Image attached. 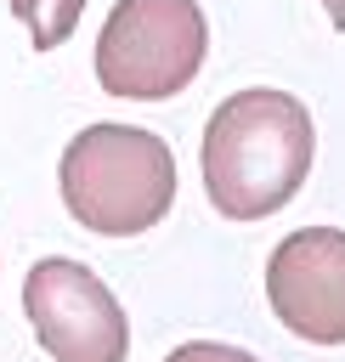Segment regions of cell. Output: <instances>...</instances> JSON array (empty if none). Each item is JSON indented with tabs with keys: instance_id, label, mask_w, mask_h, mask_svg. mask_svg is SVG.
I'll return each mask as SVG.
<instances>
[{
	"instance_id": "obj_7",
	"label": "cell",
	"mask_w": 345,
	"mask_h": 362,
	"mask_svg": "<svg viewBox=\"0 0 345 362\" xmlns=\"http://www.w3.org/2000/svg\"><path fill=\"white\" fill-rule=\"evenodd\" d=\"M164 362H260V356H249L238 345H221V339H192V345H175Z\"/></svg>"
},
{
	"instance_id": "obj_2",
	"label": "cell",
	"mask_w": 345,
	"mask_h": 362,
	"mask_svg": "<svg viewBox=\"0 0 345 362\" xmlns=\"http://www.w3.org/2000/svg\"><path fill=\"white\" fill-rule=\"evenodd\" d=\"M62 204L85 232L136 238L175 204V153L136 124H85L57 164Z\"/></svg>"
},
{
	"instance_id": "obj_5",
	"label": "cell",
	"mask_w": 345,
	"mask_h": 362,
	"mask_svg": "<svg viewBox=\"0 0 345 362\" xmlns=\"http://www.w3.org/2000/svg\"><path fill=\"white\" fill-rule=\"evenodd\" d=\"M266 300L288 334L311 345H345V232L300 226L266 260Z\"/></svg>"
},
{
	"instance_id": "obj_3",
	"label": "cell",
	"mask_w": 345,
	"mask_h": 362,
	"mask_svg": "<svg viewBox=\"0 0 345 362\" xmlns=\"http://www.w3.org/2000/svg\"><path fill=\"white\" fill-rule=\"evenodd\" d=\"M209 51L198 0H119L96 40V79L119 102L181 96Z\"/></svg>"
},
{
	"instance_id": "obj_1",
	"label": "cell",
	"mask_w": 345,
	"mask_h": 362,
	"mask_svg": "<svg viewBox=\"0 0 345 362\" xmlns=\"http://www.w3.org/2000/svg\"><path fill=\"white\" fill-rule=\"evenodd\" d=\"M198 158L204 192L226 221H266L305 187L317 158V124L300 96L249 85L209 113Z\"/></svg>"
},
{
	"instance_id": "obj_8",
	"label": "cell",
	"mask_w": 345,
	"mask_h": 362,
	"mask_svg": "<svg viewBox=\"0 0 345 362\" xmlns=\"http://www.w3.org/2000/svg\"><path fill=\"white\" fill-rule=\"evenodd\" d=\"M322 11H328V23H334V28H345V0H322Z\"/></svg>"
},
{
	"instance_id": "obj_6",
	"label": "cell",
	"mask_w": 345,
	"mask_h": 362,
	"mask_svg": "<svg viewBox=\"0 0 345 362\" xmlns=\"http://www.w3.org/2000/svg\"><path fill=\"white\" fill-rule=\"evenodd\" d=\"M11 11L23 17V28H28L34 51H57V45L79 28L85 0H11Z\"/></svg>"
},
{
	"instance_id": "obj_4",
	"label": "cell",
	"mask_w": 345,
	"mask_h": 362,
	"mask_svg": "<svg viewBox=\"0 0 345 362\" xmlns=\"http://www.w3.org/2000/svg\"><path fill=\"white\" fill-rule=\"evenodd\" d=\"M23 311L34 322V339L57 362H124L130 356V322L113 288L79 266V260H34L23 277Z\"/></svg>"
}]
</instances>
